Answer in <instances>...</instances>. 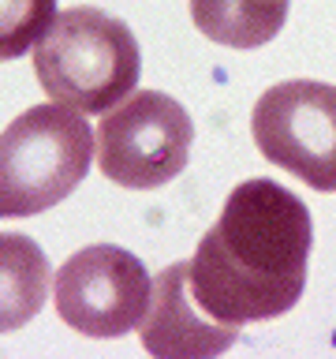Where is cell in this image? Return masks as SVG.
Returning <instances> with one entry per match:
<instances>
[{
	"label": "cell",
	"mask_w": 336,
	"mask_h": 359,
	"mask_svg": "<svg viewBox=\"0 0 336 359\" xmlns=\"http://www.w3.org/2000/svg\"><path fill=\"white\" fill-rule=\"evenodd\" d=\"M310 243L307 202L276 180H243L187 258V292L228 330L280 318L302 296Z\"/></svg>",
	"instance_id": "1"
},
{
	"label": "cell",
	"mask_w": 336,
	"mask_h": 359,
	"mask_svg": "<svg viewBox=\"0 0 336 359\" xmlns=\"http://www.w3.org/2000/svg\"><path fill=\"white\" fill-rule=\"evenodd\" d=\"M142 53L131 27L90 4L67 8L34 41V75L56 105L108 112L139 86Z\"/></svg>",
	"instance_id": "2"
},
{
	"label": "cell",
	"mask_w": 336,
	"mask_h": 359,
	"mask_svg": "<svg viewBox=\"0 0 336 359\" xmlns=\"http://www.w3.org/2000/svg\"><path fill=\"white\" fill-rule=\"evenodd\" d=\"M94 157L90 123L75 109L34 105L0 131V217L52 210L86 180Z\"/></svg>",
	"instance_id": "3"
},
{
	"label": "cell",
	"mask_w": 336,
	"mask_h": 359,
	"mask_svg": "<svg viewBox=\"0 0 336 359\" xmlns=\"http://www.w3.org/2000/svg\"><path fill=\"white\" fill-rule=\"evenodd\" d=\"M190 142L195 123L176 97L161 90H131L97 123L94 154L112 184L150 191L183 172Z\"/></svg>",
	"instance_id": "4"
},
{
	"label": "cell",
	"mask_w": 336,
	"mask_h": 359,
	"mask_svg": "<svg viewBox=\"0 0 336 359\" xmlns=\"http://www.w3.org/2000/svg\"><path fill=\"white\" fill-rule=\"evenodd\" d=\"M251 135L265 161L314 191H336V86L288 79L254 101Z\"/></svg>",
	"instance_id": "5"
},
{
	"label": "cell",
	"mask_w": 336,
	"mask_h": 359,
	"mask_svg": "<svg viewBox=\"0 0 336 359\" xmlns=\"http://www.w3.org/2000/svg\"><path fill=\"white\" fill-rule=\"evenodd\" d=\"M153 280L146 266L123 247L94 243L75 251L56 269V314L83 337H123L142 322Z\"/></svg>",
	"instance_id": "6"
},
{
	"label": "cell",
	"mask_w": 336,
	"mask_h": 359,
	"mask_svg": "<svg viewBox=\"0 0 336 359\" xmlns=\"http://www.w3.org/2000/svg\"><path fill=\"white\" fill-rule=\"evenodd\" d=\"M139 337L142 348L157 359H206L232 348L239 330L206 318L187 292V262H172L153 280L150 307L139 322Z\"/></svg>",
	"instance_id": "7"
},
{
	"label": "cell",
	"mask_w": 336,
	"mask_h": 359,
	"mask_svg": "<svg viewBox=\"0 0 336 359\" xmlns=\"http://www.w3.org/2000/svg\"><path fill=\"white\" fill-rule=\"evenodd\" d=\"M52 266L22 232H0V333L22 330L49 299Z\"/></svg>",
	"instance_id": "8"
},
{
	"label": "cell",
	"mask_w": 336,
	"mask_h": 359,
	"mask_svg": "<svg viewBox=\"0 0 336 359\" xmlns=\"http://www.w3.org/2000/svg\"><path fill=\"white\" fill-rule=\"evenodd\" d=\"M190 19L217 45L258 49L280 34L288 0H190Z\"/></svg>",
	"instance_id": "9"
},
{
	"label": "cell",
	"mask_w": 336,
	"mask_h": 359,
	"mask_svg": "<svg viewBox=\"0 0 336 359\" xmlns=\"http://www.w3.org/2000/svg\"><path fill=\"white\" fill-rule=\"evenodd\" d=\"M56 0H0V60H15L45 34Z\"/></svg>",
	"instance_id": "10"
}]
</instances>
